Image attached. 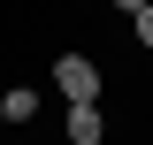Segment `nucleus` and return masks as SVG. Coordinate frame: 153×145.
<instances>
[{"instance_id": "nucleus-1", "label": "nucleus", "mask_w": 153, "mask_h": 145, "mask_svg": "<svg viewBox=\"0 0 153 145\" xmlns=\"http://www.w3.org/2000/svg\"><path fill=\"white\" fill-rule=\"evenodd\" d=\"M54 84H61L69 107H76V99H100V69H92L84 54H61V61H54Z\"/></svg>"}, {"instance_id": "nucleus-3", "label": "nucleus", "mask_w": 153, "mask_h": 145, "mask_svg": "<svg viewBox=\"0 0 153 145\" xmlns=\"http://www.w3.org/2000/svg\"><path fill=\"white\" fill-rule=\"evenodd\" d=\"M31 115H38V92H31V84L0 92V122H31Z\"/></svg>"}, {"instance_id": "nucleus-4", "label": "nucleus", "mask_w": 153, "mask_h": 145, "mask_svg": "<svg viewBox=\"0 0 153 145\" xmlns=\"http://www.w3.org/2000/svg\"><path fill=\"white\" fill-rule=\"evenodd\" d=\"M130 23H138V46H153V0H146V8H138Z\"/></svg>"}, {"instance_id": "nucleus-2", "label": "nucleus", "mask_w": 153, "mask_h": 145, "mask_svg": "<svg viewBox=\"0 0 153 145\" xmlns=\"http://www.w3.org/2000/svg\"><path fill=\"white\" fill-rule=\"evenodd\" d=\"M69 145H100V99H76L69 107Z\"/></svg>"}, {"instance_id": "nucleus-5", "label": "nucleus", "mask_w": 153, "mask_h": 145, "mask_svg": "<svg viewBox=\"0 0 153 145\" xmlns=\"http://www.w3.org/2000/svg\"><path fill=\"white\" fill-rule=\"evenodd\" d=\"M115 8H123V16H138V8H146V0H115Z\"/></svg>"}]
</instances>
